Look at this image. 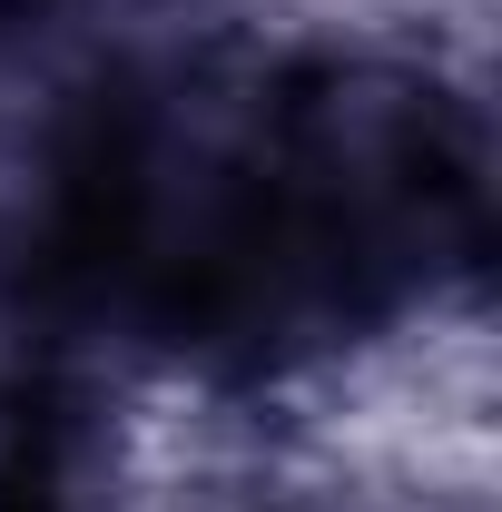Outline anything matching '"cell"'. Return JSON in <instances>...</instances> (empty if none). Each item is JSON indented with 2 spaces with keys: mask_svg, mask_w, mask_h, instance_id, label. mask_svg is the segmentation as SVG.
<instances>
[{
  "mask_svg": "<svg viewBox=\"0 0 502 512\" xmlns=\"http://www.w3.org/2000/svg\"><path fill=\"white\" fill-rule=\"evenodd\" d=\"M0 512H60V424L40 404H0Z\"/></svg>",
  "mask_w": 502,
  "mask_h": 512,
  "instance_id": "6da1fadb",
  "label": "cell"
}]
</instances>
